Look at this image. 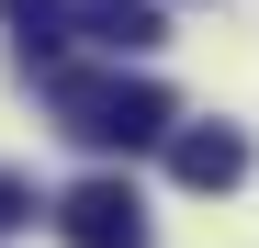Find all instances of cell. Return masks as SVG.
<instances>
[{"label": "cell", "mask_w": 259, "mask_h": 248, "mask_svg": "<svg viewBox=\"0 0 259 248\" xmlns=\"http://www.w3.org/2000/svg\"><path fill=\"white\" fill-rule=\"evenodd\" d=\"M0 23H12V46H23L34 79L68 68V46H79V0H0Z\"/></svg>", "instance_id": "obj_4"}, {"label": "cell", "mask_w": 259, "mask_h": 248, "mask_svg": "<svg viewBox=\"0 0 259 248\" xmlns=\"http://www.w3.org/2000/svg\"><path fill=\"white\" fill-rule=\"evenodd\" d=\"M23 226H34V192H23L12 170H0V237H23Z\"/></svg>", "instance_id": "obj_6"}, {"label": "cell", "mask_w": 259, "mask_h": 248, "mask_svg": "<svg viewBox=\"0 0 259 248\" xmlns=\"http://www.w3.org/2000/svg\"><path fill=\"white\" fill-rule=\"evenodd\" d=\"M57 237H68V248H147V203H136V181L91 170L79 192H57Z\"/></svg>", "instance_id": "obj_2"}, {"label": "cell", "mask_w": 259, "mask_h": 248, "mask_svg": "<svg viewBox=\"0 0 259 248\" xmlns=\"http://www.w3.org/2000/svg\"><path fill=\"white\" fill-rule=\"evenodd\" d=\"M169 181L181 192H237L248 181V136L237 124H181V136H169Z\"/></svg>", "instance_id": "obj_3"}, {"label": "cell", "mask_w": 259, "mask_h": 248, "mask_svg": "<svg viewBox=\"0 0 259 248\" xmlns=\"http://www.w3.org/2000/svg\"><path fill=\"white\" fill-rule=\"evenodd\" d=\"M79 34H91L102 57H147L169 23H158V0H79Z\"/></svg>", "instance_id": "obj_5"}, {"label": "cell", "mask_w": 259, "mask_h": 248, "mask_svg": "<svg viewBox=\"0 0 259 248\" xmlns=\"http://www.w3.org/2000/svg\"><path fill=\"white\" fill-rule=\"evenodd\" d=\"M46 113L79 147H102V158H136V147L181 136V102L158 79H124V68H46Z\"/></svg>", "instance_id": "obj_1"}]
</instances>
